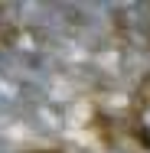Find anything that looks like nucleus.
Here are the masks:
<instances>
[]
</instances>
